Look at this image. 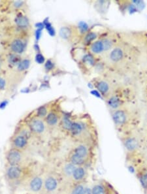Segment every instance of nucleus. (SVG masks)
Returning <instances> with one entry per match:
<instances>
[{"mask_svg": "<svg viewBox=\"0 0 147 194\" xmlns=\"http://www.w3.org/2000/svg\"><path fill=\"white\" fill-rule=\"evenodd\" d=\"M76 167V165L71 163L67 164L64 168V173L67 176H72Z\"/></svg>", "mask_w": 147, "mask_h": 194, "instance_id": "393cba45", "label": "nucleus"}, {"mask_svg": "<svg viewBox=\"0 0 147 194\" xmlns=\"http://www.w3.org/2000/svg\"><path fill=\"white\" fill-rule=\"evenodd\" d=\"M126 53L124 47L117 44L109 53L105 54L102 58L105 64L108 66H115L120 64L126 58Z\"/></svg>", "mask_w": 147, "mask_h": 194, "instance_id": "39448f33", "label": "nucleus"}, {"mask_svg": "<svg viewBox=\"0 0 147 194\" xmlns=\"http://www.w3.org/2000/svg\"><path fill=\"white\" fill-rule=\"evenodd\" d=\"M92 194H106V192L102 185L96 184L92 189Z\"/></svg>", "mask_w": 147, "mask_h": 194, "instance_id": "a878e982", "label": "nucleus"}, {"mask_svg": "<svg viewBox=\"0 0 147 194\" xmlns=\"http://www.w3.org/2000/svg\"><path fill=\"white\" fill-rule=\"evenodd\" d=\"M84 188L85 187H84L82 185L78 184L74 188V189L72 191L71 194H82Z\"/></svg>", "mask_w": 147, "mask_h": 194, "instance_id": "bb28decb", "label": "nucleus"}, {"mask_svg": "<svg viewBox=\"0 0 147 194\" xmlns=\"http://www.w3.org/2000/svg\"><path fill=\"white\" fill-rule=\"evenodd\" d=\"M138 178L145 194H147V171H141L138 173Z\"/></svg>", "mask_w": 147, "mask_h": 194, "instance_id": "5701e85b", "label": "nucleus"}, {"mask_svg": "<svg viewBox=\"0 0 147 194\" xmlns=\"http://www.w3.org/2000/svg\"><path fill=\"white\" fill-rule=\"evenodd\" d=\"M106 99L107 105L110 111H114L121 109L122 105V100L120 97L116 94L112 93Z\"/></svg>", "mask_w": 147, "mask_h": 194, "instance_id": "f8f14e48", "label": "nucleus"}, {"mask_svg": "<svg viewBox=\"0 0 147 194\" xmlns=\"http://www.w3.org/2000/svg\"><path fill=\"white\" fill-rule=\"evenodd\" d=\"M111 116L112 120L115 124L116 126H123L129 120V115L126 111V110L124 109H119L118 110L111 112Z\"/></svg>", "mask_w": 147, "mask_h": 194, "instance_id": "1a4fd4ad", "label": "nucleus"}, {"mask_svg": "<svg viewBox=\"0 0 147 194\" xmlns=\"http://www.w3.org/2000/svg\"><path fill=\"white\" fill-rule=\"evenodd\" d=\"M92 124L88 115L82 116H73V121L69 131L70 135L79 140H86L92 138Z\"/></svg>", "mask_w": 147, "mask_h": 194, "instance_id": "f03ea898", "label": "nucleus"}, {"mask_svg": "<svg viewBox=\"0 0 147 194\" xmlns=\"http://www.w3.org/2000/svg\"><path fill=\"white\" fill-rule=\"evenodd\" d=\"M94 86L101 95L107 99L112 93L110 83L105 78H97L94 81Z\"/></svg>", "mask_w": 147, "mask_h": 194, "instance_id": "9d476101", "label": "nucleus"}, {"mask_svg": "<svg viewBox=\"0 0 147 194\" xmlns=\"http://www.w3.org/2000/svg\"><path fill=\"white\" fill-rule=\"evenodd\" d=\"M122 142L128 150L130 152H133L137 150L139 147V142L136 138L133 137H127L122 139Z\"/></svg>", "mask_w": 147, "mask_h": 194, "instance_id": "dca6fc26", "label": "nucleus"}, {"mask_svg": "<svg viewBox=\"0 0 147 194\" xmlns=\"http://www.w3.org/2000/svg\"><path fill=\"white\" fill-rule=\"evenodd\" d=\"M82 194H92V190L88 187L84 188Z\"/></svg>", "mask_w": 147, "mask_h": 194, "instance_id": "c85d7f7f", "label": "nucleus"}, {"mask_svg": "<svg viewBox=\"0 0 147 194\" xmlns=\"http://www.w3.org/2000/svg\"><path fill=\"white\" fill-rule=\"evenodd\" d=\"M52 104V101H49L47 103L39 107L37 109L34 110V111L32 112V115L44 120L45 118H46V116L48 115V113L49 112L50 108H51Z\"/></svg>", "mask_w": 147, "mask_h": 194, "instance_id": "2eb2a0df", "label": "nucleus"}, {"mask_svg": "<svg viewBox=\"0 0 147 194\" xmlns=\"http://www.w3.org/2000/svg\"><path fill=\"white\" fill-rule=\"evenodd\" d=\"M88 159L83 158L81 156H79L78 155H77L76 154H75L74 152L72 153V154L70 157V162L71 163H73V165H76V166H82V165H84Z\"/></svg>", "mask_w": 147, "mask_h": 194, "instance_id": "4be33fe9", "label": "nucleus"}, {"mask_svg": "<svg viewBox=\"0 0 147 194\" xmlns=\"http://www.w3.org/2000/svg\"><path fill=\"white\" fill-rule=\"evenodd\" d=\"M63 98H60L57 99L52 100V104L47 116L44 119L47 127L54 128L59 125L61 118L64 113L61 108Z\"/></svg>", "mask_w": 147, "mask_h": 194, "instance_id": "20e7f679", "label": "nucleus"}, {"mask_svg": "<svg viewBox=\"0 0 147 194\" xmlns=\"http://www.w3.org/2000/svg\"><path fill=\"white\" fill-rule=\"evenodd\" d=\"M29 139L27 138L26 137L16 133L13 138L12 140V144L13 146V148L18 149L19 150H23L27 148L29 141H28Z\"/></svg>", "mask_w": 147, "mask_h": 194, "instance_id": "4468645a", "label": "nucleus"}, {"mask_svg": "<svg viewBox=\"0 0 147 194\" xmlns=\"http://www.w3.org/2000/svg\"><path fill=\"white\" fill-rule=\"evenodd\" d=\"M79 64L82 69L85 70V71L92 69L95 65V58L86 51L81 58Z\"/></svg>", "mask_w": 147, "mask_h": 194, "instance_id": "ddd939ff", "label": "nucleus"}, {"mask_svg": "<svg viewBox=\"0 0 147 194\" xmlns=\"http://www.w3.org/2000/svg\"><path fill=\"white\" fill-rule=\"evenodd\" d=\"M73 152L76 154L77 155L81 156L83 158L87 159L90 155L89 148L86 144H84V143L78 144V145H77L75 148H74Z\"/></svg>", "mask_w": 147, "mask_h": 194, "instance_id": "a211bd4d", "label": "nucleus"}, {"mask_svg": "<svg viewBox=\"0 0 147 194\" xmlns=\"http://www.w3.org/2000/svg\"><path fill=\"white\" fill-rule=\"evenodd\" d=\"M5 54L22 57L27 49L29 39L13 37L6 38L1 40Z\"/></svg>", "mask_w": 147, "mask_h": 194, "instance_id": "7ed1b4c3", "label": "nucleus"}, {"mask_svg": "<svg viewBox=\"0 0 147 194\" xmlns=\"http://www.w3.org/2000/svg\"><path fill=\"white\" fill-rule=\"evenodd\" d=\"M6 159L10 166H18L22 159V152L20 150L13 148L12 149H10L7 152Z\"/></svg>", "mask_w": 147, "mask_h": 194, "instance_id": "9b49d317", "label": "nucleus"}, {"mask_svg": "<svg viewBox=\"0 0 147 194\" xmlns=\"http://www.w3.org/2000/svg\"><path fill=\"white\" fill-rule=\"evenodd\" d=\"M5 50H4V48H3V46L2 43L1 41V40H0V58L3 57L5 55Z\"/></svg>", "mask_w": 147, "mask_h": 194, "instance_id": "cd10ccee", "label": "nucleus"}, {"mask_svg": "<svg viewBox=\"0 0 147 194\" xmlns=\"http://www.w3.org/2000/svg\"><path fill=\"white\" fill-rule=\"evenodd\" d=\"M58 35L62 41L70 44L79 41L81 38L78 28L76 26L71 24L62 25L59 30Z\"/></svg>", "mask_w": 147, "mask_h": 194, "instance_id": "423d86ee", "label": "nucleus"}, {"mask_svg": "<svg viewBox=\"0 0 147 194\" xmlns=\"http://www.w3.org/2000/svg\"><path fill=\"white\" fill-rule=\"evenodd\" d=\"M86 171L84 169V167L82 166H78L76 167L74 173L73 174L72 177L74 179V180L77 182H81L86 177Z\"/></svg>", "mask_w": 147, "mask_h": 194, "instance_id": "aec40b11", "label": "nucleus"}, {"mask_svg": "<svg viewBox=\"0 0 147 194\" xmlns=\"http://www.w3.org/2000/svg\"><path fill=\"white\" fill-rule=\"evenodd\" d=\"M44 187L48 192L54 191L58 187V182L52 176H49L44 182Z\"/></svg>", "mask_w": 147, "mask_h": 194, "instance_id": "412c9836", "label": "nucleus"}, {"mask_svg": "<svg viewBox=\"0 0 147 194\" xmlns=\"http://www.w3.org/2000/svg\"><path fill=\"white\" fill-rule=\"evenodd\" d=\"M27 125L31 130L32 135L36 136L43 135L47 128V125L43 119L33 115L28 117Z\"/></svg>", "mask_w": 147, "mask_h": 194, "instance_id": "0eeeda50", "label": "nucleus"}, {"mask_svg": "<svg viewBox=\"0 0 147 194\" xmlns=\"http://www.w3.org/2000/svg\"><path fill=\"white\" fill-rule=\"evenodd\" d=\"M22 174V171L19 166H10L6 171V176L8 179L12 181H15L19 179Z\"/></svg>", "mask_w": 147, "mask_h": 194, "instance_id": "f3484780", "label": "nucleus"}, {"mask_svg": "<svg viewBox=\"0 0 147 194\" xmlns=\"http://www.w3.org/2000/svg\"><path fill=\"white\" fill-rule=\"evenodd\" d=\"M7 89V79L5 76V72L0 73V94L5 93Z\"/></svg>", "mask_w": 147, "mask_h": 194, "instance_id": "b1692460", "label": "nucleus"}, {"mask_svg": "<svg viewBox=\"0 0 147 194\" xmlns=\"http://www.w3.org/2000/svg\"><path fill=\"white\" fill-rule=\"evenodd\" d=\"M105 32L103 31H99L97 29L92 28L86 32H84L82 36H81L79 39V43H81L82 46L86 48L89 45L91 44L95 40H97L102 34Z\"/></svg>", "mask_w": 147, "mask_h": 194, "instance_id": "6e6552de", "label": "nucleus"}, {"mask_svg": "<svg viewBox=\"0 0 147 194\" xmlns=\"http://www.w3.org/2000/svg\"><path fill=\"white\" fill-rule=\"evenodd\" d=\"M43 182L41 178L36 176L34 177L30 182V188L33 192H39L42 189Z\"/></svg>", "mask_w": 147, "mask_h": 194, "instance_id": "6ab92c4d", "label": "nucleus"}, {"mask_svg": "<svg viewBox=\"0 0 147 194\" xmlns=\"http://www.w3.org/2000/svg\"><path fill=\"white\" fill-rule=\"evenodd\" d=\"M32 64L30 57L24 56L15 65L5 71L7 79V89L5 94L12 95L18 89L27 76Z\"/></svg>", "mask_w": 147, "mask_h": 194, "instance_id": "f257e3e1", "label": "nucleus"}]
</instances>
